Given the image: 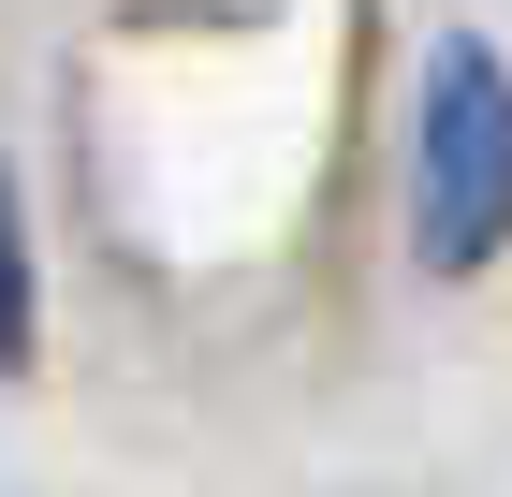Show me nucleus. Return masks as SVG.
<instances>
[{
  "label": "nucleus",
  "instance_id": "nucleus-1",
  "mask_svg": "<svg viewBox=\"0 0 512 497\" xmlns=\"http://www.w3.org/2000/svg\"><path fill=\"white\" fill-rule=\"evenodd\" d=\"M498 234H512V74L483 44H439L425 147H410V249L425 264H483Z\"/></svg>",
  "mask_w": 512,
  "mask_h": 497
},
{
  "label": "nucleus",
  "instance_id": "nucleus-2",
  "mask_svg": "<svg viewBox=\"0 0 512 497\" xmlns=\"http://www.w3.org/2000/svg\"><path fill=\"white\" fill-rule=\"evenodd\" d=\"M30 351V220H15V176H0V366Z\"/></svg>",
  "mask_w": 512,
  "mask_h": 497
}]
</instances>
